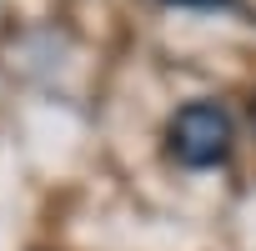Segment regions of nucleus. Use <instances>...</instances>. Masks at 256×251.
Listing matches in <instances>:
<instances>
[{
    "instance_id": "nucleus-1",
    "label": "nucleus",
    "mask_w": 256,
    "mask_h": 251,
    "mask_svg": "<svg viewBox=\"0 0 256 251\" xmlns=\"http://www.w3.org/2000/svg\"><path fill=\"white\" fill-rule=\"evenodd\" d=\"M231 141H236V126H231V110L221 100H186L166 126V151L186 171L221 166L231 156Z\"/></svg>"
},
{
    "instance_id": "nucleus-2",
    "label": "nucleus",
    "mask_w": 256,
    "mask_h": 251,
    "mask_svg": "<svg viewBox=\"0 0 256 251\" xmlns=\"http://www.w3.org/2000/svg\"><path fill=\"white\" fill-rule=\"evenodd\" d=\"M166 6H181V10H236L241 0H166Z\"/></svg>"
},
{
    "instance_id": "nucleus-3",
    "label": "nucleus",
    "mask_w": 256,
    "mask_h": 251,
    "mask_svg": "<svg viewBox=\"0 0 256 251\" xmlns=\"http://www.w3.org/2000/svg\"><path fill=\"white\" fill-rule=\"evenodd\" d=\"M251 126H256V100H251Z\"/></svg>"
}]
</instances>
